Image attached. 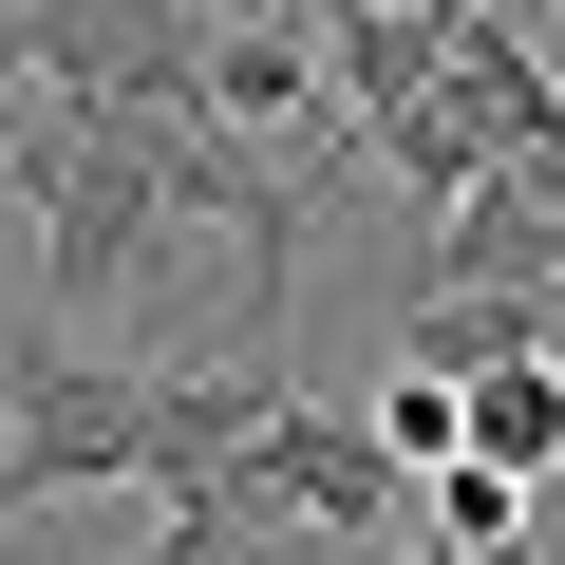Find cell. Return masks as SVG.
<instances>
[{
    "label": "cell",
    "instance_id": "obj_3",
    "mask_svg": "<svg viewBox=\"0 0 565 565\" xmlns=\"http://www.w3.org/2000/svg\"><path fill=\"white\" fill-rule=\"evenodd\" d=\"M452 452H490L509 490H565V340H546V321L452 377Z\"/></svg>",
    "mask_w": 565,
    "mask_h": 565
},
{
    "label": "cell",
    "instance_id": "obj_8",
    "mask_svg": "<svg viewBox=\"0 0 565 565\" xmlns=\"http://www.w3.org/2000/svg\"><path fill=\"white\" fill-rule=\"evenodd\" d=\"M359 434H377L396 471H434V452H452V377H434V359H377V415H359Z\"/></svg>",
    "mask_w": 565,
    "mask_h": 565
},
{
    "label": "cell",
    "instance_id": "obj_4",
    "mask_svg": "<svg viewBox=\"0 0 565 565\" xmlns=\"http://www.w3.org/2000/svg\"><path fill=\"white\" fill-rule=\"evenodd\" d=\"M189 114H226V132H302V114H321V20H226V0H207V76H189Z\"/></svg>",
    "mask_w": 565,
    "mask_h": 565
},
{
    "label": "cell",
    "instance_id": "obj_10",
    "mask_svg": "<svg viewBox=\"0 0 565 565\" xmlns=\"http://www.w3.org/2000/svg\"><path fill=\"white\" fill-rule=\"evenodd\" d=\"M377 565H471V546H434V527H415V546H377ZM490 565H546V546H490Z\"/></svg>",
    "mask_w": 565,
    "mask_h": 565
},
{
    "label": "cell",
    "instance_id": "obj_2",
    "mask_svg": "<svg viewBox=\"0 0 565 565\" xmlns=\"http://www.w3.org/2000/svg\"><path fill=\"white\" fill-rule=\"evenodd\" d=\"M39 95H114V114H189L207 76V0H20Z\"/></svg>",
    "mask_w": 565,
    "mask_h": 565
},
{
    "label": "cell",
    "instance_id": "obj_11",
    "mask_svg": "<svg viewBox=\"0 0 565 565\" xmlns=\"http://www.w3.org/2000/svg\"><path fill=\"white\" fill-rule=\"evenodd\" d=\"M282 20H321V0H282Z\"/></svg>",
    "mask_w": 565,
    "mask_h": 565
},
{
    "label": "cell",
    "instance_id": "obj_1",
    "mask_svg": "<svg viewBox=\"0 0 565 565\" xmlns=\"http://www.w3.org/2000/svg\"><path fill=\"white\" fill-rule=\"evenodd\" d=\"M0 189H20V226H39L57 321L132 302V282L170 264V151H151V114H114V95H20V132H0Z\"/></svg>",
    "mask_w": 565,
    "mask_h": 565
},
{
    "label": "cell",
    "instance_id": "obj_7",
    "mask_svg": "<svg viewBox=\"0 0 565 565\" xmlns=\"http://www.w3.org/2000/svg\"><path fill=\"white\" fill-rule=\"evenodd\" d=\"M151 565H340L302 527H226V509H151Z\"/></svg>",
    "mask_w": 565,
    "mask_h": 565
},
{
    "label": "cell",
    "instance_id": "obj_6",
    "mask_svg": "<svg viewBox=\"0 0 565 565\" xmlns=\"http://www.w3.org/2000/svg\"><path fill=\"white\" fill-rule=\"evenodd\" d=\"M415 527H434V546H471V565H490V546H527V490H509V471H490V452H434V471H415Z\"/></svg>",
    "mask_w": 565,
    "mask_h": 565
},
{
    "label": "cell",
    "instance_id": "obj_5",
    "mask_svg": "<svg viewBox=\"0 0 565 565\" xmlns=\"http://www.w3.org/2000/svg\"><path fill=\"white\" fill-rule=\"evenodd\" d=\"M434 282H509V302H546V282H565V226H546L509 170H471V189H452V245H434Z\"/></svg>",
    "mask_w": 565,
    "mask_h": 565
},
{
    "label": "cell",
    "instance_id": "obj_9",
    "mask_svg": "<svg viewBox=\"0 0 565 565\" xmlns=\"http://www.w3.org/2000/svg\"><path fill=\"white\" fill-rule=\"evenodd\" d=\"M39 95V39H20V0H0V114H20Z\"/></svg>",
    "mask_w": 565,
    "mask_h": 565
}]
</instances>
